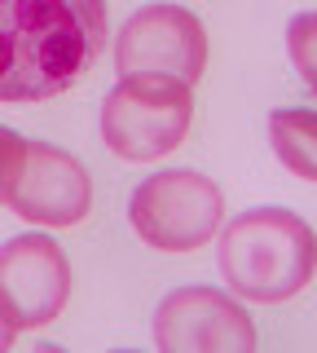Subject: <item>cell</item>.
<instances>
[{
	"instance_id": "cell-1",
	"label": "cell",
	"mask_w": 317,
	"mask_h": 353,
	"mask_svg": "<svg viewBox=\"0 0 317 353\" xmlns=\"http://www.w3.org/2000/svg\"><path fill=\"white\" fill-rule=\"evenodd\" d=\"M106 0H0V102L67 93L106 49Z\"/></svg>"
},
{
	"instance_id": "cell-2",
	"label": "cell",
	"mask_w": 317,
	"mask_h": 353,
	"mask_svg": "<svg viewBox=\"0 0 317 353\" xmlns=\"http://www.w3.org/2000/svg\"><path fill=\"white\" fill-rule=\"evenodd\" d=\"M229 292L238 301L278 305L300 296L317 274V234L300 212L287 208H251L221 230L216 248Z\"/></svg>"
},
{
	"instance_id": "cell-3",
	"label": "cell",
	"mask_w": 317,
	"mask_h": 353,
	"mask_svg": "<svg viewBox=\"0 0 317 353\" xmlns=\"http://www.w3.org/2000/svg\"><path fill=\"white\" fill-rule=\"evenodd\" d=\"M194 93L177 75H119L102 97V141L128 163H155L185 141Z\"/></svg>"
},
{
	"instance_id": "cell-4",
	"label": "cell",
	"mask_w": 317,
	"mask_h": 353,
	"mask_svg": "<svg viewBox=\"0 0 317 353\" xmlns=\"http://www.w3.org/2000/svg\"><path fill=\"white\" fill-rule=\"evenodd\" d=\"M225 216L221 185L194 168H168L133 190L128 221L155 252H199L216 239Z\"/></svg>"
},
{
	"instance_id": "cell-5",
	"label": "cell",
	"mask_w": 317,
	"mask_h": 353,
	"mask_svg": "<svg viewBox=\"0 0 317 353\" xmlns=\"http://www.w3.org/2000/svg\"><path fill=\"white\" fill-rule=\"evenodd\" d=\"M71 301V261L49 234H18L0 248V318L40 331Z\"/></svg>"
},
{
	"instance_id": "cell-6",
	"label": "cell",
	"mask_w": 317,
	"mask_h": 353,
	"mask_svg": "<svg viewBox=\"0 0 317 353\" xmlns=\"http://www.w3.org/2000/svg\"><path fill=\"white\" fill-rule=\"evenodd\" d=\"M115 66L119 75H177L199 84L207 71V31L181 5H146L119 31Z\"/></svg>"
},
{
	"instance_id": "cell-7",
	"label": "cell",
	"mask_w": 317,
	"mask_h": 353,
	"mask_svg": "<svg viewBox=\"0 0 317 353\" xmlns=\"http://www.w3.org/2000/svg\"><path fill=\"white\" fill-rule=\"evenodd\" d=\"M155 345L163 353H251V314L221 287H181L155 309Z\"/></svg>"
},
{
	"instance_id": "cell-8",
	"label": "cell",
	"mask_w": 317,
	"mask_h": 353,
	"mask_svg": "<svg viewBox=\"0 0 317 353\" xmlns=\"http://www.w3.org/2000/svg\"><path fill=\"white\" fill-rule=\"evenodd\" d=\"M9 208L31 225H49V230L80 225L93 212L89 168L62 146L27 141V163H23L14 194H9Z\"/></svg>"
},
{
	"instance_id": "cell-9",
	"label": "cell",
	"mask_w": 317,
	"mask_h": 353,
	"mask_svg": "<svg viewBox=\"0 0 317 353\" xmlns=\"http://www.w3.org/2000/svg\"><path fill=\"white\" fill-rule=\"evenodd\" d=\"M269 141L278 159L295 176L317 181V110L309 106H282L269 115Z\"/></svg>"
},
{
	"instance_id": "cell-10",
	"label": "cell",
	"mask_w": 317,
	"mask_h": 353,
	"mask_svg": "<svg viewBox=\"0 0 317 353\" xmlns=\"http://www.w3.org/2000/svg\"><path fill=\"white\" fill-rule=\"evenodd\" d=\"M287 53L317 97V14H295L287 22Z\"/></svg>"
},
{
	"instance_id": "cell-11",
	"label": "cell",
	"mask_w": 317,
	"mask_h": 353,
	"mask_svg": "<svg viewBox=\"0 0 317 353\" xmlns=\"http://www.w3.org/2000/svg\"><path fill=\"white\" fill-rule=\"evenodd\" d=\"M23 163H27V137L0 124V203H9L18 176H23Z\"/></svg>"
},
{
	"instance_id": "cell-12",
	"label": "cell",
	"mask_w": 317,
	"mask_h": 353,
	"mask_svg": "<svg viewBox=\"0 0 317 353\" xmlns=\"http://www.w3.org/2000/svg\"><path fill=\"white\" fill-rule=\"evenodd\" d=\"M14 340H18V331H14V327H9V323H5V318H0V353H5L9 345H14Z\"/></svg>"
}]
</instances>
